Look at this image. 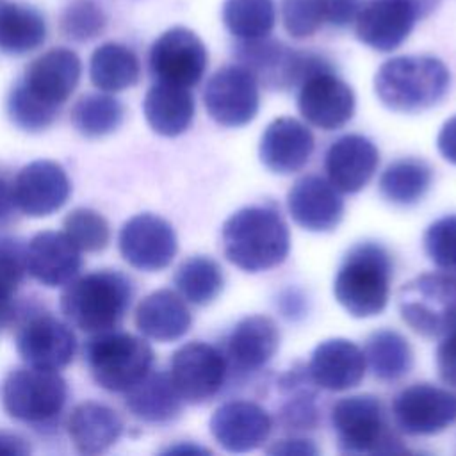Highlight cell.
<instances>
[{
  "label": "cell",
  "mask_w": 456,
  "mask_h": 456,
  "mask_svg": "<svg viewBox=\"0 0 456 456\" xmlns=\"http://www.w3.org/2000/svg\"><path fill=\"white\" fill-rule=\"evenodd\" d=\"M224 256L242 271L258 273L280 265L290 249L283 217L269 207H244L232 214L221 230Z\"/></svg>",
  "instance_id": "1"
},
{
  "label": "cell",
  "mask_w": 456,
  "mask_h": 456,
  "mask_svg": "<svg viewBox=\"0 0 456 456\" xmlns=\"http://www.w3.org/2000/svg\"><path fill=\"white\" fill-rule=\"evenodd\" d=\"M132 283L119 271H94L73 278L61 294V310L68 322L87 331L116 330L130 301Z\"/></svg>",
  "instance_id": "2"
},
{
  "label": "cell",
  "mask_w": 456,
  "mask_h": 456,
  "mask_svg": "<svg viewBox=\"0 0 456 456\" xmlns=\"http://www.w3.org/2000/svg\"><path fill=\"white\" fill-rule=\"evenodd\" d=\"M447 66L431 55H401L385 61L374 89L383 105L397 112H417L438 103L449 87Z\"/></svg>",
  "instance_id": "3"
},
{
  "label": "cell",
  "mask_w": 456,
  "mask_h": 456,
  "mask_svg": "<svg viewBox=\"0 0 456 456\" xmlns=\"http://www.w3.org/2000/svg\"><path fill=\"white\" fill-rule=\"evenodd\" d=\"M392 260L376 242L356 244L340 264L335 281V299L353 317H372L383 312L390 296Z\"/></svg>",
  "instance_id": "4"
},
{
  "label": "cell",
  "mask_w": 456,
  "mask_h": 456,
  "mask_svg": "<svg viewBox=\"0 0 456 456\" xmlns=\"http://www.w3.org/2000/svg\"><path fill=\"white\" fill-rule=\"evenodd\" d=\"M84 358L93 379L102 388L126 392L151 370L153 349L135 335L109 330L93 333Z\"/></svg>",
  "instance_id": "5"
},
{
  "label": "cell",
  "mask_w": 456,
  "mask_h": 456,
  "mask_svg": "<svg viewBox=\"0 0 456 456\" xmlns=\"http://www.w3.org/2000/svg\"><path fill=\"white\" fill-rule=\"evenodd\" d=\"M0 397L9 417L32 426H48L62 413L68 385L57 370L27 365L4 378Z\"/></svg>",
  "instance_id": "6"
},
{
  "label": "cell",
  "mask_w": 456,
  "mask_h": 456,
  "mask_svg": "<svg viewBox=\"0 0 456 456\" xmlns=\"http://www.w3.org/2000/svg\"><path fill=\"white\" fill-rule=\"evenodd\" d=\"M397 306L413 331L445 335L456 326V274L428 273L410 280L399 290Z\"/></svg>",
  "instance_id": "7"
},
{
  "label": "cell",
  "mask_w": 456,
  "mask_h": 456,
  "mask_svg": "<svg viewBox=\"0 0 456 456\" xmlns=\"http://www.w3.org/2000/svg\"><path fill=\"white\" fill-rule=\"evenodd\" d=\"M331 424L340 451L349 454H378L403 451L392 433L385 408L374 395H351L335 403Z\"/></svg>",
  "instance_id": "8"
},
{
  "label": "cell",
  "mask_w": 456,
  "mask_h": 456,
  "mask_svg": "<svg viewBox=\"0 0 456 456\" xmlns=\"http://www.w3.org/2000/svg\"><path fill=\"white\" fill-rule=\"evenodd\" d=\"M235 55L239 64L248 68L258 82L274 89L299 87L314 73L333 69L322 55L290 48L281 41L269 39V36L239 41Z\"/></svg>",
  "instance_id": "9"
},
{
  "label": "cell",
  "mask_w": 456,
  "mask_h": 456,
  "mask_svg": "<svg viewBox=\"0 0 456 456\" xmlns=\"http://www.w3.org/2000/svg\"><path fill=\"white\" fill-rule=\"evenodd\" d=\"M148 62L157 82L192 87L203 78L208 55L196 32L185 27H173L153 41Z\"/></svg>",
  "instance_id": "10"
},
{
  "label": "cell",
  "mask_w": 456,
  "mask_h": 456,
  "mask_svg": "<svg viewBox=\"0 0 456 456\" xmlns=\"http://www.w3.org/2000/svg\"><path fill=\"white\" fill-rule=\"evenodd\" d=\"M203 102L210 118L223 126L248 125L258 112V80L242 64L219 68L207 82Z\"/></svg>",
  "instance_id": "11"
},
{
  "label": "cell",
  "mask_w": 456,
  "mask_h": 456,
  "mask_svg": "<svg viewBox=\"0 0 456 456\" xmlns=\"http://www.w3.org/2000/svg\"><path fill=\"white\" fill-rule=\"evenodd\" d=\"M226 372V356L216 346L189 342L173 353L169 376L182 401L201 404L221 390Z\"/></svg>",
  "instance_id": "12"
},
{
  "label": "cell",
  "mask_w": 456,
  "mask_h": 456,
  "mask_svg": "<svg viewBox=\"0 0 456 456\" xmlns=\"http://www.w3.org/2000/svg\"><path fill=\"white\" fill-rule=\"evenodd\" d=\"M16 351L27 365L61 370L73 360L77 338L64 321L52 314H34L18 328Z\"/></svg>",
  "instance_id": "13"
},
{
  "label": "cell",
  "mask_w": 456,
  "mask_h": 456,
  "mask_svg": "<svg viewBox=\"0 0 456 456\" xmlns=\"http://www.w3.org/2000/svg\"><path fill=\"white\" fill-rule=\"evenodd\" d=\"M121 256L135 269L160 271L176 255V233L173 226L155 214H137L130 217L119 232Z\"/></svg>",
  "instance_id": "14"
},
{
  "label": "cell",
  "mask_w": 456,
  "mask_h": 456,
  "mask_svg": "<svg viewBox=\"0 0 456 456\" xmlns=\"http://www.w3.org/2000/svg\"><path fill=\"white\" fill-rule=\"evenodd\" d=\"M392 413L404 433L435 435L456 420V395L429 383H417L395 395Z\"/></svg>",
  "instance_id": "15"
},
{
  "label": "cell",
  "mask_w": 456,
  "mask_h": 456,
  "mask_svg": "<svg viewBox=\"0 0 456 456\" xmlns=\"http://www.w3.org/2000/svg\"><path fill=\"white\" fill-rule=\"evenodd\" d=\"M419 7L413 0H369L354 18L356 37L378 52H392L410 36Z\"/></svg>",
  "instance_id": "16"
},
{
  "label": "cell",
  "mask_w": 456,
  "mask_h": 456,
  "mask_svg": "<svg viewBox=\"0 0 456 456\" xmlns=\"http://www.w3.org/2000/svg\"><path fill=\"white\" fill-rule=\"evenodd\" d=\"M71 183L64 167L53 160H34L23 166L12 180L14 203L30 217L57 212L69 198Z\"/></svg>",
  "instance_id": "17"
},
{
  "label": "cell",
  "mask_w": 456,
  "mask_h": 456,
  "mask_svg": "<svg viewBox=\"0 0 456 456\" xmlns=\"http://www.w3.org/2000/svg\"><path fill=\"white\" fill-rule=\"evenodd\" d=\"M354 93L333 69L308 77L297 93L301 116L317 128L335 130L344 126L354 114Z\"/></svg>",
  "instance_id": "18"
},
{
  "label": "cell",
  "mask_w": 456,
  "mask_h": 456,
  "mask_svg": "<svg viewBox=\"0 0 456 456\" xmlns=\"http://www.w3.org/2000/svg\"><path fill=\"white\" fill-rule=\"evenodd\" d=\"M82 75L78 55L64 46L36 57L20 78L21 86L46 105L61 109L71 96Z\"/></svg>",
  "instance_id": "19"
},
{
  "label": "cell",
  "mask_w": 456,
  "mask_h": 456,
  "mask_svg": "<svg viewBox=\"0 0 456 456\" xmlns=\"http://www.w3.org/2000/svg\"><path fill=\"white\" fill-rule=\"evenodd\" d=\"M273 428L269 413L253 401H228L210 417V433L230 452H248L260 447Z\"/></svg>",
  "instance_id": "20"
},
{
  "label": "cell",
  "mask_w": 456,
  "mask_h": 456,
  "mask_svg": "<svg viewBox=\"0 0 456 456\" xmlns=\"http://www.w3.org/2000/svg\"><path fill=\"white\" fill-rule=\"evenodd\" d=\"M292 219L308 232H330L337 228L344 214L338 189L315 175L294 182L287 196Z\"/></svg>",
  "instance_id": "21"
},
{
  "label": "cell",
  "mask_w": 456,
  "mask_h": 456,
  "mask_svg": "<svg viewBox=\"0 0 456 456\" xmlns=\"http://www.w3.org/2000/svg\"><path fill=\"white\" fill-rule=\"evenodd\" d=\"M80 249L64 232H39L27 244V273L45 287H61L78 276Z\"/></svg>",
  "instance_id": "22"
},
{
  "label": "cell",
  "mask_w": 456,
  "mask_h": 456,
  "mask_svg": "<svg viewBox=\"0 0 456 456\" xmlns=\"http://www.w3.org/2000/svg\"><path fill=\"white\" fill-rule=\"evenodd\" d=\"M379 153L374 142L358 134L338 137L326 151L324 169L333 187L342 192H358L374 176Z\"/></svg>",
  "instance_id": "23"
},
{
  "label": "cell",
  "mask_w": 456,
  "mask_h": 456,
  "mask_svg": "<svg viewBox=\"0 0 456 456\" xmlns=\"http://www.w3.org/2000/svg\"><path fill=\"white\" fill-rule=\"evenodd\" d=\"M365 367V354L354 342L330 338L314 349L306 370L312 383L319 388L342 392L362 381Z\"/></svg>",
  "instance_id": "24"
},
{
  "label": "cell",
  "mask_w": 456,
  "mask_h": 456,
  "mask_svg": "<svg viewBox=\"0 0 456 456\" xmlns=\"http://www.w3.org/2000/svg\"><path fill=\"white\" fill-rule=\"evenodd\" d=\"M314 151V135L294 118H278L267 125L260 139V160L278 175L299 171Z\"/></svg>",
  "instance_id": "25"
},
{
  "label": "cell",
  "mask_w": 456,
  "mask_h": 456,
  "mask_svg": "<svg viewBox=\"0 0 456 456\" xmlns=\"http://www.w3.org/2000/svg\"><path fill=\"white\" fill-rule=\"evenodd\" d=\"M280 331L267 315L240 319L226 338V362L240 372L262 369L278 351Z\"/></svg>",
  "instance_id": "26"
},
{
  "label": "cell",
  "mask_w": 456,
  "mask_h": 456,
  "mask_svg": "<svg viewBox=\"0 0 456 456\" xmlns=\"http://www.w3.org/2000/svg\"><path fill=\"white\" fill-rule=\"evenodd\" d=\"M192 317L182 296L169 289L148 294L135 308L137 330L157 342L182 338L191 328Z\"/></svg>",
  "instance_id": "27"
},
{
  "label": "cell",
  "mask_w": 456,
  "mask_h": 456,
  "mask_svg": "<svg viewBox=\"0 0 456 456\" xmlns=\"http://www.w3.org/2000/svg\"><path fill=\"white\" fill-rule=\"evenodd\" d=\"M68 433L78 452L100 454L118 442L123 433V420L110 406L86 401L69 413Z\"/></svg>",
  "instance_id": "28"
},
{
  "label": "cell",
  "mask_w": 456,
  "mask_h": 456,
  "mask_svg": "<svg viewBox=\"0 0 456 456\" xmlns=\"http://www.w3.org/2000/svg\"><path fill=\"white\" fill-rule=\"evenodd\" d=\"M142 110L153 132L175 137L189 128L194 118V98L189 87L155 82L144 96Z\"/></svg>",
  "instance_id": "29"
},
{
  "label": "cell",
  "mask_w": 456,
  "mask_h": 456,
  "mask_svg": "<svg viewBox=\"0 0 456 456\" xmlns=\"http://www.w3.org/2000/svg\"><path fill=\"white\" fill-rule=\"evenodd\" d=\"M126 408L134 417L150 424L173 420L182 410V397L166 372H148L126 392Z\"/></svg>",
  "instance_id": "30"
},
{
  "label": "cell",
  "mask_w": 456,
  "mask_h": 456,
  "mask_svg": "<svg viewBox=\"0 0 456 456\" xmlns=\"http://www.w3.org/2000/svg\"><path fill=\"white\" fill-rule=\"evenodd\" d=\"M46 20L32 5L18 0H0V50L23 55L46 39Z\"/></svg>",
  "instance_id": "31"
},
{
  "label": "cell",
  "mask_w": 456,
  "mask_h": 456,
  "mask_svg": "<svg viewBox=\"0 0 456 456\" xmlns=\"http://www.w3.org/2000/svg\"><path fill=\"white\" fill-rule=\"evenodd\" d=\"M141 64L135 52L121 43L100 45L89 61L91 82L105 93H118L137 84Z\"/></svg>",
  "instance_id": "32"
},
{
  "label": "cell",
  "mask_w": 456,
  "mask_h": 456,
  "mask_svg": "<svg viewBox=\"0 0 456 456\" xmlns=\"http://www.w3.org/2000/svg\"><path fill=\"white\" fill-rule=\"evenodd\" d=\"M431 167L420 159H399L379 178L381 196L394 205H413L431 185Z\"/></svg>",
  "instance_id": "33"
},
{
  "label": "cell",
  "mask_w": 456,
  "mask_h": 456,
  "mask_svg": "<svg viewBox=\"0 0 456 456\" xmlns=\"http://www.w3.org/2000/svg\"><path fill=\"white\" fill-rule=\"evenodd\" d=\"M365 362L381 381H395L408 374L413 363L410 342L397 331L379 330L365 344Z\"/></svg>",
  "instance_id": "34"
},
{
  "label": "cell",
  "mask_w": 456,
  "mask_h": 456,
  "mask_svg": "<svg viewBox=\"0 0 456 456\" xmlns=\"http://www.w3.org/2000/svg\"><path fill=\"white\" fill-rule=\"evenodd\" d=\"M223 23L239 41L267 37L276 25L274 0H224Z\"/></svg>",
  "instance_id": "35"
},
{
  "label": "cell",
  "mask_w": 456,
  "mask_h": 456,
  "mask_svg": "<svg viewBox=\"0 0 456 456\" xmlns=\"http://www.w3.org/2000/svg\"><path fill=\"white\" fill-rule=\"evenodd\" d=\"M175 285L180 296L189 303L208 305L223 290V269L210 256L196 255L178 265L175 273Z\"/></svg>",
  "instance_id": "36"
},
{
  "label": "cell",
  "mask_w": 456,
  "mask_h": 456,
  "mask_svg": "<svg viewBox=\"0 0 456 456\" xmlns=\"http://www.w3.org/2000/svg\"><path fill=\"white\" fill-rule=\"evenodd\" d=\"M123 116L121 102L105 91L80 96L71 109V123L86 137L112 134L121 125Z\"/></svg>",
  "instance_id": "37"
},
{
  "label": "cell",
  "mask_w": 456,
  "mask_h": 456,
  "mask_svg": "<svg viewBox=\"0 0 456 456\" xmlns=\"http://www.w3.org/2000/svg\"><path fill=\"white\" fill-rule=\"evenodd\" d=\"M5 110L11 123L20 130L41 132L57 119L61 109L43 103L34 94H30L18 80L7 94Z\"/></svg>",
  "instance_id": "38"
},
{
  "label": "cell",
  "mask_w": 456,
  "mask_h": 456,
  "mask_svg": "<svg viewBox=\"0 0 456 456\" xmlns=\"http://www.w3.org/2000/svg\"><path fill=\"white\" fill-rule=\"evenodd\" d=\"M64 233L80 251H102L110 240L107 219L93 208H75L64 217Z\"/></svg>",
  "instance_id": "39"
},
{
  "label": "cell",
  "mask_w": 456,
  "mask_h": 456,
  "mask_svg": "<svg viewBox=\"0 0 456 456\" xmlns=\"http://www.w3.org/2000/svg\"><path fill=\"white\" fill-rule=\"evenodd\" d=\"M107 27V14L96 0H71L61 14V32L71 41L98 37Z\"/></svg>",
  "instance_id": "40"
},
{
  "label": "cell",
  "mask_w": 456,
  "mask_h": 456,
  "mask_svg": "<svg viewBox=\"0 0 456 456\" xmlns=\"http://www.w3.org/2000/svg\"><path fill=\"white\" fill-rule=\"evenodd\" d=\"M281 21L289 36L310 37L326 23L324 0H281Z\"/></svg>",
  "instance_id": "41"
},
{
  "label": "cell",
  "mask_w": 456,
  "mask_h": 456,
  "mask_svg": "<svg viewBox=\"0 0 456 456\" xmlns=\"http://www.w3.org/2000/svg\"><path fill=\"white\" fill-rule=\"evenodd\" d=\"M424 248L436 267L456 274V216L436 219L426 230Z\"/></svg>",
  "instance_id": "42"
},
{
  "label": "cell",
  "mask_w": 456,
  "mask_h": 456,
  "mask_svg": "<svg viewBox=\"0 0 456 456\" xmlns=\"http://www.w3.org/2000/svg\"><path fill=\"white\" fill-rule=\"evenodd\" d=\"M27 274V244L11 235H0V290L14 296Z\"/></svg>",
  "instance_id": "43"
},
{
  "label": "cell",
  "mask_w": 456,
  "mask_h": 456,
  "mask_svg": "<svg viewBox=\"0 0 456 456\" xmlns=\"http://www.w3.org/2000/svg\"><path fill=\"white\" fill-rule=\"evenodd\" d=\"M442 337L436 349V369L442 381L456 388V326Z\"/></svg>",
  "instance_id": "44"
},
{
  "label": "cell",
  "mask_w": 456,
  "mask_h": 456,
  "mask_svg": "<svg viewBox=\"0 0 456 456\" xmlns=\"http://www.w3.org/2000/svg\"><path fill=\"white\" fill-rule=\"evenodd\" d=\"M362 0H324L326 23L333 27H346L354 21Z\"/></svg>",
  "instance_id": "45"
},
{
  "label": "cell",
  "mask_w": 456,
  "mask_h": 456,
  "mask_svg": "<svg viewBox=\"0 0 456 456\" xmlns=\"http://www.w3.org/2000/svg\"><path fill=\"white\" fill-rule=\"evenodd\" d=\"M436 146L445 160L456 166V116L447 119L438 132Z\"/></svg>",
  "instance_id": "46"
},
{
  "label": "cell",
  "mask_w": 456,
  "mask_h": 456,
  "mask_svg": "<svg viewBox=\"0 0 456 456\" xmlns=\"http://www.w3.org/2000/svg\"><path fill=\"white\" fill-rule=\"evenodd\" d=\"M269 454H317V447L305 438H287V440H278L273 447L267 449Z\"/></svg>",
  "instance_id": "47"
},
{
  "label": "cell",
  "mask_w": 456,
  "mask_h": 456,
  "mask_svg": "<svg viewBox=\"0 0 456 456\" xmlns=\"http://www.w3.org/2000/svg\"><path fill=\"white\" fill-rule=\"evenodd\" d=\"M30 452V445L27 444L25 438L14 433H0V454L5 456H23Z\"/></svg>",
  "instance_id": "48"
},
{
  "label": "cell",
  "mask_w": 456,
  "mask_h": 456,
  "mask_svg": "<svg viewBox=\"0 0 456 456\" xmlns=\"http://www.w3.org/2000/svg\"><path fill=\"white\" fill-rule=\"evenodd\" d=\"M16 203L12 194V182H7L4 176H0V223H7L14 214Z\"/></svg>",
  "instance_id": "49"
},
{
  "label": "cell",
  "mask_w": 456,
  "mask_h": 456,
  "mask_svg": "<svg viewBox=\"0 0 456 456\" xmlns=\"http://www.w3.org/2000/svg\"><path fill=\"white\" fill-rule=\"evenodd\" d=\"M14 319V299L11 294L0 290V333L11 324Z\"/></svg>",
  "instance_id": "50"
},
{
  "label": "cell",
  "mask_w": 456,
  "mask_h": 456,
  "mask_svg": "<svg viewBox=\"0 0 456 456\" xmlns=\"http://www.w3.org/2000/svg\"><path fill=\"white\" fill-rule=\"evenodd\" d=\"M166 452H208L207 449L203 447H198V445H191V444H180V445H175V447H169Z\"/></svg>",
  "instance_id": "51"
},
{
  "label": "cell",
  "mask_w": 456,
  "mask_h": 456,
  "mask_svg": "<svg viewBox=\"0 0 456 456\" xmlns=\"http://www.w3.org/2000/svg\"><path fill=\"white\" fill-rule=\"evenodd\" d=\"M413 2H415V5L419 7L420 16L428 14L429 11H433V9L436 7V4H438V0H413Z\"/></svg>",
  "instance_id": "52"
}]
</instances>
